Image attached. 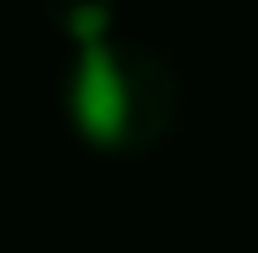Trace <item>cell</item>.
<instances>
[{
	"instance_id": "cell-1",
	"label": "cell",
	"mask_w": 258,
	"mask_h": 253,
	"mask_svg": "<svg viewBox=\"0 0 258 253\" xmlns=\"http://www.w3.org/2000/svg\"><path fill=\"white\" fill-rule=\"evenodd\" d=\"M60 99L85 144L109 154H139L174 129L179 75L159 50L119 35H99L75 45Z\"/></svg>"
},
{
	"instance_id": "cell-2",
	"label": "cell",
	"mask_w": 258,
	"mask_h": 253,
	"mask_svg": "<svg viewBox=\"0 0 258 253\" xmlns=\"http://www.w3.org/2000/svg\"><path fill=\"white\" fill-rule=\"evenodd\" d=\"M50 20L60 25L75 45H85V40H99V35L114 30V10L109 5H50Z\"/></svg>"
}]
</instances>
